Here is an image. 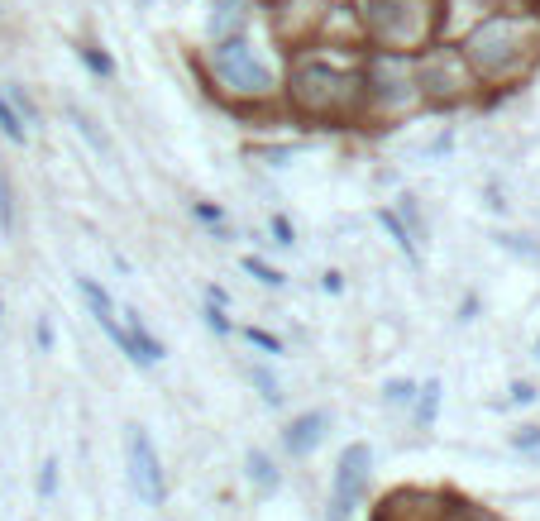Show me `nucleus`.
I'll use <instances>...</instances> for the list:
<instances>
[{"instance_id":"18","label":"nucleus","mask_w":540,"mask_h":521,"mask_svg":"<svg viewBox=\"0 0 540 521\" xmlns=\"http://www.w3.org/2000/svg\"><path fill=\"white\" fill-rule=\"evenodd\" d=\"M249 378H254V388H259L263 402H268V407H278V402H282V383H278V378H273L268 369H249Z\"/></svg>"},{"instance_id":"7","label":"nucleus","mask_w":540,"mask_h":521,"mask_svg":"<svg viewBox=\"0 0 540 521\" xmlns=\"http://www.w3.org/2000/svg\"><path fill=\"white\" fill-rule=\"evenodd\" d=\"M416 91L426 101H454L469 91V72H464V53L454 48H431L421 63H416Z\"/></svg>"},{"instance_id":"29","label":"nucleus","mask_w":540,"mask_h":521,"mask_svg":"<svg viewBox=\"0 0 540 521\" xmlns=\"http://www.w3.org/2000/svg\"><path fill=\"white\" fill-rule=\"evenodd\" d=\"M192 216L206 220V225H220V206H211V201H192Z\"/></svg>"},{"instance_id":"17","label":"nucleus","mask_w":540,"mask_h":521,"mask_svg":"<svg viewBox=\"0 0 540 521\" xmlns=\"http://www.w3.org/2000/svg\"><path fill=\"white\" fill-rule=\"evenodd\" d=\"M15 235V201H10V177L0 173V239Z\"/></svg>"},{"instance_id":"16","label":"nucleus","mask_w":540,"mask_h":521,"mask_svg":"<svg viewBox=\"0 0 540 521\" xmlns=\"http://www.w3.org/2000/svg\"><path fill=\"white\" fill-rule=\"evenodd\" d=\"M244 273H254V283H259V287H273V292H282V287H287V273H278V268H268V263L254 259V254L244 259Z\"/></svg>"},{"instance_id":"15","label":"nucleus","mask_w":540,"mask_h":521,"mask_svg":"<svg viewBox=\"0 0 540 521\" xmlns=\"http://www.w3.org/2000/svg\"><path fill=\"white\" fill-rule=\"evenodd\" d=\"M67 115H72V125H77V134H82V139H87L91 149H96V153H101V158H106V153H110V139H106V134H101V125H96L91 115H82V110H77V106L67 110Z\"/></svg>"},{"instance_id":"22","label":"nucleus","mask_w":540,"mask_h":521,"mask_svg":"<svg viewBox=\"0 0 540 521\" xmlns=\"http://www.w3.org/2000/svg\"><path fill=\"white\" fill-rule=\"evenodd\" d=\"M58 493V459H44L39 469V498H53Z\"/></svg>"},{"instance_id":"6","label":"nucleus","mask_w":540,"mask_h":521,"mask_svg":"<svg viewBox=\"0 0 540 521\" xmlns=\"http://www.w3.org/2000/svg\"><path fill=\"white\" fill-rule=\"evenodd\" d=\"M521 24L517 20H488L483 29H474V39H469V58H474L478 72H488V77H502V72H512L521 63Z\"/></svg>"},{"instance_id":"31","label":"nucleus","mask_w":540,"mask_h":521,"mask_svg":"<svg viewBox=\"0 0 540 521\" xmlns=\"http://www.w3.org/2000/svg\"><path fill=\"white\" fill-rule=\"evenodd\" d=\"M325 292H345V278L340 273H325Z\"/></svg>"},{"instance_id":"28","label":"nucleus","mask_w":540,"mask_h":521,"mask_svg":"<svg viewBox=\"0 0 540 521\" xmlns=\"http://www.w3.org/2000/svg\"><path fill=\"white\" fill-rule=\"evenodd\" d=\"M536 397H540L536 383H517V388H512V407H531Z\"/></svg>"},{"instance_id":"9","label":"nucleus","mask_w":540,"mask_h":521,"mask_svg":"<svg viewBox=\"0 0 540 521\" xmlns=\"http://www.w3.org/2000/svg\"><path fill=\"white\" fill-rule=\"evenodd\" d=\"M325 431H330V416H325V412H306V416H297V421L282 431V450L302 459V455H311V450L321 445Z\"/></svg>"},{"instance_id":"8","label":"nucleus","mask_w":540,"mask_h":521,"mask_svg":"<svg viewBox=\"0 0 540 521\" xmlns=\"http://www.w3.org/2000/svg\"><path fill=\"white\" fill-rule=\"evenodd\" d=\"M125 445H130V483H134V493L144 498V507H163L168 488H163V464H158V450H153L149 431H144V426H130Z\"/></svg>"},{"instance_id":"33","label":"nucleus","mask_w":540,"mask_h":521,"mask_svg":"<svg viewBox=\"0 0 540 521\" xmlns=\"http://www.w3.org/2000/svg\"><path fill=\"white\" fill-rule=\"evenodd\" d=\"M536 359H540V340H536Z\"/></svg>"},{"instance_id":"5","label":"nucleus","mask_w":540,"mask_h":521,"mask_svg":"<svg viewBox=\"0 0 540 521\" xmlns=\"http://www.w3.org/2000/svg\"><path fill=\"white\" fill-rule=\"evenodd\" d=\"M368 478H373V450H368L364 440H354L345 455H340V464H335V488H330V512H325V521L354 517V507L368 493Z\"/></svg>"},{"instance_id":"2","label":"nucleus","mask_w":540,"mask_h":521,"mask_svg":"<svg viewBox=\"0 0 540 521\" xmlns=\"http://www.w3.org/2000/svg\"><path fill=\"white\" fill-rule=\"evenodd\" d=\"M359 20L388 48H421L431 34V0H359Z\"/></svg>"},{"instance_id":"25","label":"nucleus","mask_w":540,"mask_h":521,"mask_svg":"<svg viewBox=\"0 0 540 521\" xmlns=\"http://www.w3.org/2000/svg\"><path fill=\"white\" fill-rule=\"evenodd\" d=\"M201 316H206V326L216 330V335H235V321H230V316H225V311H220V306H206V311H201Z\"/></svg>"},{"instance_id":"21","label":"nucleus","mask_w":540,"mask_h":521,"mask_svg":"<svg viewBox=\"0 0 540 521\" xmlns=\"http://www.w3.org/2000/svg\"><path fill=\"white\" fill-rule=\"evenodd\" d=\"M411 397H416V383H407V378H392L388 388H383V402L388 407H407Z\"/></svg>"},{"instance_id":"12","label":"nucleus","mask_w":540,"mask_h":521,"mask_svg":"<svg viewBox=\"0 0 540 521\" xmlns=\"http://www.w3.org/2000/svg\"><path fill=\"white\" fill-rule=\"evenodd\" d=\"M244 464H249V478H254V488H259V493H278L282 474L273 469V459L263 455V450H249V459H244Z\"/></svg>"},{"instance_id":"10","label":"nucleus","mask_w":540,"mask_h":521,"mask_svg":"<svg viewBox=\"0 0 540 521\" xmlns=\"http://www.w3.org/2000/svg\"><path fill=\"white\" fill-rule=\"evenodd\" d=\"M249 20V10H244V0H211V15H206V34L225 44V39H235L239 29Z\"/></svg>"},{"instance_id":"19","label":"nucleus","mask_w":540,"mask_h":521,"mask_svg":"<svg viewBox=\"0 0 540 521\" xmlns=\"http://www.w3.org/2000/svg\"><path fill=\"white\" fill-rule=\"evenodd\" d=\"M77 58H82V63H87L96 77H110V72H115V63H110V58L96 44H82V48H77Z\"/></svg>"},{"instance_id":"30","label":"nucleus","mask_w":540,"mask_h":521,"mask_svg":"<svg viewBox=\"0 0 540 521\" xmlns=\"http://www.w3.org/2000/svg\"><path fill=\"white\" fill-rule=\"evenodd\" d=\"M512 445H517V450H540V431H536V426H526V431H521Z\"/></svg>"},{"instance_id":"13","label":"nucleus","mask_w":540,"mask_h":521,"mask_svg":"<svg viewBox=\"0 0 540 521\" xmlns=\"http://www.w3.org/2000/svg\"><path fill=\"white\" fill-rule=\"evenodd\" d=\"M421 392V397H416V426H421V431H426V426H435V416H440V378H431V383H426V388H416Z\"/></svg>"},{"instance_id":"20","label":"nucleus","mask_w":540,"mask_h":521,"mask_svg":"<svg viewBox=\"0 0 540 521\" xmlns=\"http://www.w3.org/2000/svg\"><path fill=\"white\" fill-rule=\"evenodd\" d=\"M402 216H407L402 225H407L411 239H426V220H421V211H416V196H407V192H402Z\"/></svg>"},{"instance_id":"26","label":"nucleus","mask_w":540,"mask_h":521,"mask_svg":"<svg viewBox=\"0 0 540 521\" xmlns=\"http://www.w3.org/2000/svg\"><path fill=\"white\" fill-rule=\"evenodd\" d=\"M521 239H526V235H497V244H502V249H512V254H521V259H536L540 249H536V244H521Z\"/></svg>"},{"instance_id":"23","label":"nucleus","mask_w":540,"mask_h":521,"mask_svg":"<svg viewBox=\"0 0 540 521\" xmlns=\"http://www.w3.org/2000/svg\"><path fill=\"white\" fill-rule=\"evenodd\" d=\"M268 230H273V239H278L282 249H292V244H297V230H292V220H287V216H273V220H268Z\"/></svg>"},{"instance_id":"4","label":"nucleus","mask_w":540,"mask_h":521,"mask_svg":"<svg viewBox=\"0 0 540 521\" xmlns=\"http://www.w3.org/2000/svg\"><path fill=\"white\" fill-rule=\"evenodd\" d=\"M77 292H82V302L91 306V321L106 330L110 345L120 349L130 364H139V369H153V364L163 359V345H158V340H139V335H134V330L125 326L120 316H115V302H110V292L96 283V278H77Z\"/></svg>"},{"instance_id":"3","label":"nucleus","mask_w":540,"mask_h":521,"mask_svg":"<svg viewBox=\"0 0 540 521\" xmlns=\"http://www.w3.org/2000/svg\"><path fill=\"white\" fill-rule=\"evenodd\" d=\"M211 77L235 96H268L273 91V67L244 39H225V44L211 48Z\"/></svg>"},{"instance_id":"14","label":"nucleus","mask_w":540,"mask_h":521,"mask_svg":"<svg viewBox=\"0 0 540 521\" xmlns=\"http://www.w3.org/2000/svg\"><path fill=\"white\" fill-rule=\"evenodd\" d=\"M0 134H5L10 144H24V139H29V125L20 120V110L10 106V96H5V87H0Z\"/></svg>"},{"instance_id":"11","label":"nucleus","mask_w":540,"mask_h":521,"mask_svg":"<svg viewBox=\"0 0 540 521\" xmlns=\"http://www.w3.org/2000/svg\"><path fill=\"white\" fill-rule=\"evenodd\" d=\"M378 225H383V230H388V239L397 244V249H402V259H407L411 268H416V263H421V254H416V239L407 235L402 216H397V211H388V206H378Z\"/></svg>"},{"instance_id":"1","label":"nucleus","mask_w":540,"mask_h":521,"mask_svg":"<svg viewBox=\"0 0 540 521\" xmlns=\"http://www.w3.org/2000/svg\"><path fill=\"white\" fill-rule=\"evenodd\" d=\"M364 77H354L345 67H330L321 58H311V63H297L292 72V96H297V106L306 115H316V120H345L359 110V96H364Z\"/></svg>"},{"instance_id":"32","label":"nucleus","mask_w":540,"mask_h":521,"mask_svg":"<svg viewBox=\"0 0 540 521\" xmlns=\"http://www.w3.org/2000/svg\"><path fill=\"white\" fill-rule=\"evenodd\" d=\"M474 311H478V297H469V302L459 306V321H474Z\"/></svg>"},{"instance_id":"24","label":"nucleus","mask_w":540,"mask_h":521,"mask_svg":"<svg viewBox=\"0 0 540 521\" xmlns=\"http://www.w3.org/2000/svg\"><path fill=\"white\" fill-rule=\"evenodd\" d=\"M244 340H249V345H259V349H268V354H282V340H278V335H268V330H259V326L244 330Z\"/></svg>"},{"instance_id":"27","label":"nucleus","mask_w":540,"mask_h":521,"mask_svg":"<svg viewBox=\"0 0 540 521\" xmlns=\"http://www.w3.org/2000/svg\"><path fill=\"white\" fill-rule=\"evenodd\" d=\"M34 340H39V349H53V340H58V335H53V321H48V316H39V326H34Z\"/></svg>"}]
</instances>
